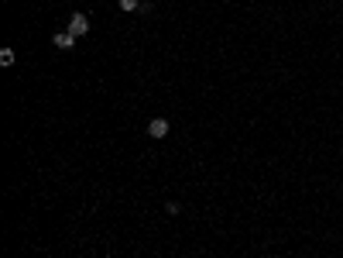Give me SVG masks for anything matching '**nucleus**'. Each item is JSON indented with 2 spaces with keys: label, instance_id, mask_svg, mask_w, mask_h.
<instances>
[{
  "label": "nucleus",
  "instance_id": "4",
  "mask_svg": "<svg viewBox=\"0 0 343 258\" xmlns=\"http://www.w3.org/2000/svg\"><path fill=\"white\" fill-rule=\"evenodd\" d=\"M117 4H120V11H127V14L141 11V0H117Z\"/></svg>",
  "mask_w": 343,
  "mask_h": 258
},
{
  "label": "nucleus",
  "instance_id": "3",
  "mask_svg": "<svg viewBox=\"0 0 343 258\" xmlns=\"http://www.w3.org/2000/svg\"><path fill=\"white\" fill-rule=\"evenodd\" d=\"M52 45H55V48H62V52H69V48H76V38H72L69 31H58L55 38H52Z\"/></svg>",
  "mask_w": 343,
  "mask_h": 258
},
{
  "label": "nucleus",
  "instance_id": "2",
  "mask_svg": "<svg viewBox=\"0 0 343 258\" xmlns=\"http://www.w3.org/2000/svg\"><path fill=\"white\" fill-rule=\"evenodd\" d=\"M86 31H90V18H86V14H72V18H69V35H72V38H82Z\"/></svg>",
  "mask_w": 343,
  "mask_h": 258
},
{
  "label": "nucleus",
  "instance_id": "6",
  "mask_svg": "<svg viewBox=\"0 0 343 258\" xmlns=\"http://www.w3.org/2000/svg\"><path fill=\"white\" fill-rule=\"evenodd\" d=\"M179 210H182V207H179V203H175V200H172V203H165V214H168V217H175V214H179Z\"/></svg>",
  "mask_w": 343,
  "mask_h": 258
},
{
  "label": "nucleus",
  "instance_id": "5",
  "mask_svg": "<svg viewBox=\"0 0 343 258\" xmlns=\"http://www.w3.org/2000/svg\"><path fill=\"white\" fill-rule=\"evenodd\" d=\"M0 66H14V52L11 48H0Z\"/></svg>",
  "mask_w": 343,
  "mask_h": 258
},
{
  "label": "nucleus",
  "instance_id": "1",
  "mask_svg": "<svg viewBox=\"0 0 343 258\" xmlns=\"http://www.w3.org/2000/svg\"><path fill=\"white\" fill-rule=\"evenodd\" d=\"M168 131H172V124H168L165 117H154V120H148V135H151L154 141L168 138Z\"/></svg>",
  "mask_w": 343,
  "mask_h": 258
}]
</instances>
